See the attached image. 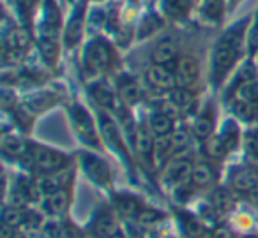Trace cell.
Masks as SVG:
<instances>
[{
	"instance_id": "6da1fadb",
	"label": "cell",
	"mask_w": 258,
	"mask_h": 238,
	"mask_svg": "<svg viewBox=\"0 0 258 238\" xmlns=\"http://www.w3.org/2000/svg\"><path fill=\"white\" fill-rule=\"evenodd\" d=\"M244 30L246 23H237L226 34H223L221 39L216 43L214 50L211 53V69H209V78L214 89H219L226 76L232 72L242 53L244 46Z\"/></svg>"
},
{
	"instance_id": "7a4b0ae2",
	"label": "cell",
	"mask_w": 258,
	"mask_h": 238,
	"mask_svg": "<svg viewBox=\"0 0 258 238\" xmlns=\"http://www.w3.org/2000/svg\"><path fill=\"white\" fill-rule=\"evenodd\" d=\"M68 113H69L71 127L75 131L76 138L80 139V143H83L90 150H101L103 138H101L97 118H94L90 115V111L80 103H73L69 106Z\"/></svg>"
},
{
	"instance_id": "3957f363",
	"label": "cell",
	"mask_w": 258,
	"mask_h": 238,
	"mask_svg": "<svg viewBox=\"0 0 258 238\" xmlns=\"http://www.w3.org/2000/svg\"><path fill=\"white\" fill-rule=\"evenodd\" d=\"M97 125H99V132L104 145L131 168V146H129V141L117 118L108 111L99 110L97 111Z\"/></svg>"
},
{
	"instance_id": "277c9868",
	"label": "cell",
	"mask_w": 258,
	"mask_h": 238,
	"mask_svg": "<svg viewBox=\"0 0 258 238\" xmlns=\"http://www.w3.org/2000/svg\"><path fill=\"white\" fill-rule=\"evenodd\" d=\"M25 163H29L32 166V170L37 171V175L57 173V171H62L66 168L73 166V161L68 153L34 141H30L29 155H27Z\"/></svg>"
},
{
	"instance_id": "5b68a950",
	"label": "cell",
	"mask_w": 258,
	"mask_h": 238,
	"mask_svg": "<svg viewBox=\"0 0 258 238\" xmlns=\"http://www.w3.org/2000/svg\"><path fill=\"white\" fill-rule=\"evenodd\" d=\"M83 227L87 238H110L120 227V219L110 201H103L94 206Z\"/></svg>"
},
{
	"instance_id": "8992f818",
	"label": "cell",
	"mask_w": 258,
	"mask_h": 238,
	"mask_svg": "<svg viewBox=\"0 0 258 238\" xmlns=\"http://www.w3.org/2000/svg\"><path fill=\"white\" fill-rule=\"evenodd\" d=\"M78 166L87 178L99 189H111L113 185V173L106 161L97 155L94 150H82L78 153Z\"/></svg>"
},
{
	"instance_id": "52a82bcc",
	"label": "cell",
	"mask_w": 258,
	"mask_h": 238,
	"mask_svg": "<svg viewBox=\"0 0 258 238\" xmlns=\"http://www.w3.org/2000/svg\"><path fill=\"white\" fill-rule=\"evenodd\" d=\"M226 185L239 198H253L258 194V166L256 164H237L228 171Z\"/></svg>"
},
{
	"instance_id": "ba28073f",
	"label": "cell",
	"mask_w": 258,
	"mask_h": 238,
	"mask_svg": "<svg viewBox=\"0 0 258 238\" xmlns=\"http://www.w3.org/2000/svg\"><path fill=\"white\" fill-rule=\"evenodd\" d=\"M117 62V55L115 50L111 48L110 43L103 39H94L83 50V65L87 67V71L99 74L108 69H111Z\"/></svg>"
},
{
	"instance_id": "9c48e42d",
	"label": "cell",
	"mask_w": 258,
	"mask_h": 238,
	"mask_svg": "<svg viewBox=\"0 0 258 238\" xmlns=\"http://www.w3.org/2000/svg\"><path fill=\"white\" fill-rule=\"evenodd\" d=\"M110 205L117 212L120 220H138L149 203L142 196L129 191H111L110 192Z\"/></svg>"
},
{
	"instance_id": "30bf717a",
	"label": "cell",
	"mask_w": 258,
	"mask_h": 238,
	"mask_svg": "<svg viewBox=\"0 0 258 238\" xmlns=\"http://www.w3.org/2000/svg\"><path fill=\"white\" fill-rule=\"evenodd\" d=\"M175 226L179 229L182 238H211L212 229H209L204 222L200 220V217L189 208L184 206H177V210H173L172 213Z\"/></svg>"
},
{
	"instance_id": "8fae6325",
	"label": "cell",
	"mask_w": 258,
	"mask_h": 238,
	"mask_svg": "<svg viewBox=\"0 0 258 238\" xmlns=\"http://www.w3.org/2000/svg\"><path fill=\"white\" fill-rule=\"evenodd\" d=\"M193 161L189 155L173 157L161 168V185H165L168 191H173L179 185L189 182L191 171H193Z\"/></svg>"
},
{
	"instance_id": "7c38bea8",
	"label": "cell",
	"mask_w": 258,
	"mask_h": 238,
	"mask_svg": "<svg viewBox=\"0 0 258 238\" xmlns=\"http://www.w3.org/2000/svg\"><path fill=\"white\" fill-rule=\"evenodd\" d=\"M73 205V189L48 192L41 198L37 208L44 213L46 219H62L69 215V208Z\"/></svg>"
},
{
	"instance_id": "4fadbf2b",
	"label": "cell",
	"mask_w": 258,
	"mask_h": 238,
	"mask_svg": "<svg viewBox=\"0 0 258 238\" xmlns=\"http://www.w3.org/2000/svg\"><path fill=\"white\" fill-rule=\"evenodd\" d=\"M41 233L44 238H87L85 227L69 215L62 219H46Z\"/></svg>"
},
{
	"instance_id": "5bb4252c",
	"label": "cell",
	"mask_w": 258,
	"mask_h": 238,
	"mask_svg": "<svg viewBox=\"0 0 258 238\" xmlns=\"http://www.w3.org/2000/svg\"><path fill=\"white\" fill-rule=\"evenodd\" d=\"M216 118H218L216 106L212 103H205L197 111V115L193 118V124H191V132H193L195 139L205 141L207 138H211L216 129Z\"/></svg>"
},
{
	"instance_id": "9a60e30c",
	"label": "cell",
	"mask_w": 258,
	"mask_h": 238,
	"mask_svg": "<svg viewBox=\"0 0 258 238\" xmlns=\"http://www.w3.org/2000/svg\"><path fill=\"white\" fill-rule=\"evenodd\" d=\"M145 85L151 90L158 94H168L173 89H177L175 85V76H173V69L172 67H165V65H154L145 71Z\"/></svg>"
},
{
	"instance_id": "2e32d148",
	"label": "cell",
	"mask_w": 258,
	"mask_h": 238,
	"mask_svg": "<svg viewBox=\"0 0 258 238\" xmlns=\"http://www.w3.org/2000/svg\"><path fill=\"white\" fill-rule=\"evenodd\" d=\"M173 76H175V85L177 89H191L197 85L198 76H200V69L193 57L189 55H180L173 64Z\"/></svg>"
},
{
	"instance_id": "e0dca14e",
	"label": "cell",
	"mask_w": 258,
	"mask_h": 238,
	"mask_svg": "<svg viewBox=\"0 0 258 238\" xmlns=\"http://www.w3.org/2000/svg\"><path fill=\"white\" fill-rule=\"evenodd\" d=\"M209 203L216 208V212L226 219L237 210V201H239V196L228 187V185H216L214 189H211L207 196Z\"/></svg>"
},
{
	"instance_id": "ac0fdd59",
	"label": "cell",
	"mask_w": 258,
	"mask_h": 238,
	"mask_svg": "<svg viewBox=\"0 0 258 238\" xmlns=\"http://www.w3.org/2000/svg\"><path fill=\"white\" fill-rule=\"evenodd\" d=\"M89 92H90V97H92V99L96 101L97 106H99V110H104V111H108V113L113 115L115 111L122 106L120 99H118V96H117V90L111 89V87L104 82L92 83Z\"/></svg>"
},
{
	"instance_id": "d6986e66",
	"label": "cell",
	"mask_w": 258,
	"mask_h": 238,
	"mask_svg": "<svg viewBox=\"0 0 258 238\" xmlns=\"http://www.w3.org/2000/svg\"><path fill=\"white\" fill-rule=\"evenodd\" d=\"M37 182L43 191V196L48 192L62 191V189H73V180H75V168L69 166L62 171L50 175H37Z\"/></svg>"
},
{
	"instance_id": "ffe728a7",
	"label": "cell",
	"mask_w": 258,
	"mask_h": 238,
	"mask_svg": "<svg viewBox=\"0 0 258 238\" xmlns=\"http://www.w3.org/2000/svg\"><path fill=\"white\" fill-rule=\"evenodd\" d=\"M216 180H218V171H216L214 163L211 161H198L193 164L189 182L197 191H205V189H214Z\"/></svg>"
},
{
	"instance_id": "44dd1931",
	"label": "cell",
	"mask_w": 258,
	"mask_h": 238,
	"mask_svg": "<svg viewBox=\"0 0 258 238\" xmlns=\"http://www.w3.org/2000/svg\"><path fill=\"white\" fill-rule=\"evenodd\" d=\"M30 141L23 139L15 132H2V153L9 161H27Z\"/></svg>"
},
{
	"instance_id": "7402d4cb",
	"label": "cell",
	"mask_w": 258,
	"mask_h": 238,
	"mask_svg": "<svg viewBox=\"0 0 258 238\" xmlns=\"http://www.w3.org/2000/svg\"><path fill=\"white\" fill-rule=\"evenodd\" d=\"M115 90H117V96L120 99V103L124 106H133V104H138L144 97V90H142L140 83L133 78V76H120L115 83Z\"/></svg>"
},
{
	"instance_id": "603a6c76",
	"label": "cell",
	"mask_w": 258,
	"mask_h": 238,
	"mask_svg": "<svg viewBox=\"0 0 258 238\" xmlns=\"http://www.w3.org/2000/svg\"><path fill=\"white\" fill-rule=\"evenodd\" d=\"M58 96L55 92H50V90H39V92H34L23 101L22 106L29 111L30 115H39L48 111L50 108H53L55 104H58Z\"/></svg>"
},
{
	"instance_id": "cb8c5ba5",
	"label": "cell",
	"mask_w": 258,
	"mask_h": 238,
	"mask_svg": "<svg viewBox=\"0 0 258 238\" xmlns=\"http://www.w3.org/2000/svg\"><path fill=\"white\" fill-rule=\"evenodd\" d=\"M166 97L179 108L182 117H186V115H193L195 117L197 111L200 110L198 108V97L191 89H173L172 92L166 94Z\"/></svg>"
},
{
	"instance_id": "d4e9b609",
	"label": "cell",
	"mask_w": 258,
	"mask_h": 238,
	"mask_svg": "<svg viewBox=\"0 0 258 238\" xmlns=\"http://www.w3.org/2000/svg\"><path fill=\"white\" fill-rule=\"evenodd\" d=\"M145 125L149 127V131L152 132L154 138H166V136H170L175 131V120L159 110L151 111Z\"/></svg>"
},
{
	"instance_id": "484cf974",
	"label": "cell",
	"mask_w": 258,
	"mask_h": 238,
	"mask_svg": "<svg viewBox=\"0 0 258 238\" xmlns=\"http://www.w3.org/2000/svg\"><path fill=\"white\" fill-rule=\"evenodd\" d=\"M179 58V50H177V44L170 39L161 41L159 44H156L151 51V62L154 65H165L170 67L175 64V60Z\"/></svg>"
},
{
	"instance_id": "4316f807",
	"label": "cell",
	"mask_w": 258,
	"mask_h": 238,
	"mask_svg": "<svg viewBox=\"0 0 258 238\" xmlns=\"http://www.w3.org/2000/svg\"><path fill=\"white\" fill-rule=\"evenodd\" d=\"M219 138L223 139V143H225V146L228 148V153L235 152L237 148L240 146V141H242V138H240V129H239V124H237L235 120H225L221 125V131L218 132Z\"/></svg>"
},
{
	"instance_id": "83f0119b",
	"label": "cell",
	"mask_w": 258,
	"mask_h": 238,
	"mask_svg": "<svg viewBox=\"0 0 258 238\" xmlns=\"http://www.w3.org/2000/svg\"><path fill=\"white\" fill-rule=\"evenodd\" d=\"M2 226H8L15 231H23L25 226V208L6 203L2 210Z\"/></svg>"
},
{
	"instance_id": "f1b7e54d",
	"label": "cell",
	"mask_w": 258,
	"mask_h": 238,
	"mask_svg": "<svg viewBox=\"0 0 258 238\" xmlns=\"http://www.w3.org/2000/svg\"><path fill=\"white\" fill-rule=\"evenodd\" d=\"M202 145H204V155L207 157V161H211V163L221 161L228 155V148L225 146L223 139L219 138V134H212L211 138L202 141Z\"/></svg>"
},
{
	"instance_id": "f546056e",
	"label": "cell",
	"mask_w": 258,
	"mask_h": 238,
	"mask_svg": "<svg viewBox=\"0 0 258 238\" xmlns=\"http://www.w3.org/2000/svg\"><path fill=\"white\" fill-rule=\"evenodd\" d=\"M230 219V226L237 231L239 234L244 233H254V227H256V220H254L253 213L244 212V210L237 208L232 215L228 217Z\"/></svg>"
},
{
	"instance_id": "4dcf8cb0",
	"label": "cell",
	"mask_w": 258,
	"mask_h": 238,
	"mask_svg": "<svg viewBox=\"0 0 258 238\" xmlns=\"http://www.w3.org/2000/svg\"><path fill=\"white\" fill-rule=\"evenodd\" d=\"M163 9L173 20H184L191 11L189 0H163Z\"/></svg>"
},
{
	"instance_id": "1f68e13d",
	"label": "cell",
	"mask_w": 258,
	"mask_h": 238,
	"mask_svg": "<svg viewBox=\"0 0 258 238\" xmlns=\"http://www.w3.org/2000/svg\"><path fill=\"white\" fill-rule=\"evenodd\" d=\"M39 51L44 62L53 65L58 60V43L53 37H39Z\"/></svg>"
},
{
	"instance_id": "d6a6232c",
	"label": "cell",
	"mask_w": 258,
	"mask_h": 238,
	"mask_svg": "<svg viewBox=\"0 0 258 238\" xmlns=\"http://www.w3.org/2000/svg\"><path fill=\"white\" fill-rule=\"evenodd\" d=\"M232 110L242 120H254L258 117V104L253 103H242V101H233Z\"/></svg>"
},
{
	"instance_id": "836d02e7",
	"label": "cell",
	"mask_w": 258,
	"mask_h": 238,
	"mask_svg": "<svg viewBox=\"0 0 258 238\" xmlns=\"http://www.w3.org/2000/svg\"><path fill=\"white\" fill-rule=\"evenodd\" d=\"M120 227L127 234V238H149V231H151L138 220H120Z\"/></svg>"
},
{
	"instance_id": "e575fe53",
	"label": "cell",
	"mask_w": 258,
	"mask_h": 238,
	"mask_svg": "<svg viewBox=\"0 0 258 238\" xmlns=\"http://www.w3.org/2000/svg\"><path fill=\"white\" fill-rule=\"evenodd\" d=\"M244 148L251 159L258 161V129L247 132V136L244 138Z\"/></svg>"
},
{
	"instance_id": "d590c367",
	"label": "cell",
	"mask_w": 258,
	"mask_h": 238,
	"mask_svg": "<svg viewBox=\"0 0 258 238\" xmlns=\"http://www.w3.org/2000/svg\"><path fill=\"white\" fill-rule=\"evenodd\" d=\"M80 36H82V20H75V22L68 27V32H66V43L68 44L78 43Z\"/></svg>"
},
{
	"instance_id": "8d00e7d4",
	"label": "cell",
	"mask_w": 258,
	"mask_h": 238,
	"mask_svg": "<svg viewBox=\"0 0 258 238\" xmlns=\"http://www.w3.org/2000/svg\"><path fill=\"white\" fill-rule=\"evenodd\" d=\"M204 11H205V15L211 16V18H219L223 11V6L219 0H205Z\"/></svg>"
},
{
	"instance_id": "74e56055",
	"label": "cell",
	"mask_w": 258,
	"mask_h": 238,
	"mask_svg": "<svg viewBox=\"0 0 258 238\" xmlns=\"http://www.w3.org/2000/svg\"><path fill=\"white\" fill-rule=\"evenodd\" d=\"M110 238H127V234L124 233V229H122V227H118V229L115 231V233L111 234Z\"/></svg>"
},
{
	"instance_id": "f35d334b",
	"label": "cell",
	"mask_w": 258,
	"mask_h": 238,
	"mask_svg": "<svg viewBox=\"0 0 258 238\" xmlns=\"http://www.w3.org/2000/svg\"><path fill=\"white\" fill-rule=\"evenodd\" d=\"M239 238H258V233L254 231V233H244V234H240Z\"/></svg>"
},
{
	"instance_id": "ab89813d",
	"label": "cell",
	"mask_w": 258,
	"mask_h": 238,
	"mask_svg": "<svg viewBox=\"0 0 258 238\" xmlns=\"http://www.w3.org/2000/svg\"><path fill=\"white\" fill-rule=\"evenodd\" d=\"M16 2H18V4H22V6H27V8H29L32 0H16Z\"/></svg>"
}]
</instances>
